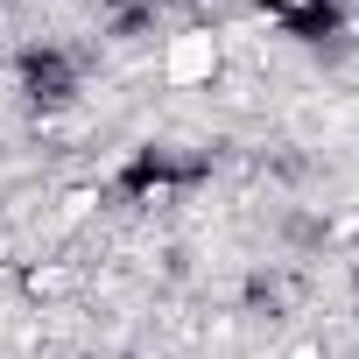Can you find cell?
<instances>
[{"instance_id": "6da1fadb", "label": "cell", "mask_w": 359, "mask_h": 359, "mask_svg": "<svg viewBox=\"0 0 359 359\" xmlns=\"http://www.w3.org/2000/svg\"><path fill=\"white\" fill-rule=\"evenodd\" d=\"M212 64H219V36H176V50H169V78L176 85H198V78H212Z\"/></svg>"}]
</instances>
